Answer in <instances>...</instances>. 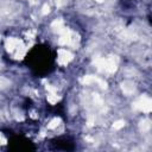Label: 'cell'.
<instances>
[{"label":"cell","mask_w":152,"mask_h":152,"mask_svg":"<svg viewBox=\"0 0 152 152\" xmlns=\"http://www.w3.org/2000/svg\"><path fill=\"white\" fill-rule=\"evenodd\" d=\"M134 107L140 109V110H142V112H146V113L150 112L151 110V100H150V97H147V96L140 97L139 100L135 101Z\"/></svg>","instance_id":"6da1fadb"},{"label":"cell","mask_w":152,"mask_h":152,"mask_svg":"<svg viewBox=\"0 0 152 152\" xmlns=\"http://www.w3.org/2000/svg\"><path fill=\"white\" fill-rule=\"evenodd\" d=\"M58 55H59V57H58V62L62 63V64L68 63V62L72 58V55H71L69 51H66V50H59Z\"/></svg>","instance_id":"7a4b0ae2"},{"label":"cell","mask_w":152,"mask_h":152,"mask_svg":"<svg viewBox=\"0 0 152 152\" xmlns=\"http://www.w3.org/2000/svg\"><path fill=\"white\" fill-rule=\"evenodd\" d=\"M135 87H134V83L131 82V81H125L122 83V90L126 93V94H132L134 91Z\"/></svg>","instance_id":"3957f363"},{"label":"cell","mask_w":152,"mask_h":152,"mask_svg":"<svg viewBox=\"0 0 152 152\" xmlns=\"http://www.w3.org/2000/svg\"><path fill=\"white\" fill-rule=\"evenodd\" d=\"M150 128H151V121L150 120L145 119L140 122V129L142 132H147V131H150Z\"/></svg>","instance_id":"277c9868"},{"label":"cell","mask_w":152,"mask_h":152,"mask_svg":"<svg viewBox=\"0 0 152 152\" xmlns=\"http://www.w3.org/2000/svg\"><path fill=\"white\" fill-rule=\"evenodd\" d=\"M10 84H11L10 80H7L6 77H2V76H0V89L7 88V87H8Z\"/></svg>","instance_id":"5b68a950"},{"label":"cell","mask_w":152,"mask_h":152,"mask_svg":"<svg viewBox=\"0 0 152 152\" xmlns=\"http://www.w3.org/2000/svg\"><path fill=\"white\" fill-rule=\"evenodd\" d=\"M48 99H49V101L51 102V103H55L57 100H58V97H57V95H55V94H50L49 96H48Z\"/></svg>","instance_id":"8992f818"},{"label":"cell","mask_w":152,"mask_h":152,"mask_svg":"<svg viewBox=\"0 0 152 152\" xmlns=\"http://www.w3.org/2000/svg\"><path fill=\"white\" fill-rule=\"evenodd\" d=\"M124 125H125V122L120 120V121H116V122H115V124L113 125V127H114L115 129H119V128H121V127H124Z\"/></svg>","instance_id":"52a82bcc"},{"label":"cell","mask_w":152,"mask_h":152,"mask_svg":"<svg viewBox=\"0 0 152 152\" xmlns=\"http://www.w3.org/2000/svg\"><path fill=\"white\" fill-rule=\"evenodd\" d=\"M58 122H59V120H58V119H53V120L50 122L51 125H49L48 127H49V128H55V127L58 125Z\"/></svg>","instance_id":"ba28073f"},{"label":"cell","mask_w":152,"mask_h":152,"mask_svg":"<svg viewBox=\"0 0 152 152\" xmlns=\"http://www.w3.org/2000/svg\"><path fill=\"white\" fill-rule=\"evenodd\" d=\"M2 142H5V138H4V137L0 134V144H2Z\"/></svg>","instance_id":"9c48e42d"}]
</instances>
